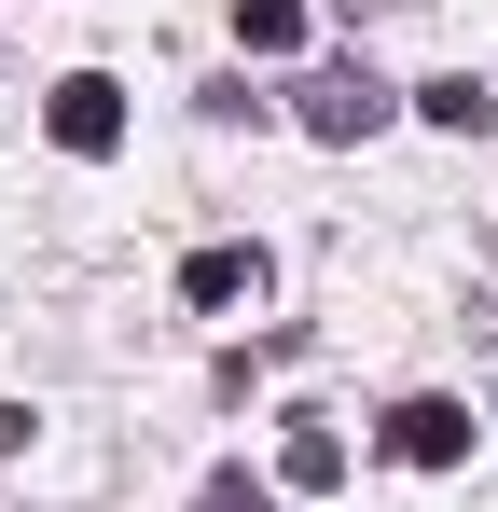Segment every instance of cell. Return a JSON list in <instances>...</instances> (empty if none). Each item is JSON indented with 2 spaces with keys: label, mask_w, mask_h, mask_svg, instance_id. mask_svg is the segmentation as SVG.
Here are the masks:
<instances>
[{
  "label": "cell",
  "mask_w": 498,
  "mask_h": 512,
  "mask_svg": "<svg viewBox=\"0 0 498 512\" xmlns=\"http://www.w3.org/2000/svg\"><path fill=\"white\" fill-rule=\"evenodd\" d=\"M388 457H402V471H457V457H471V402H402V416H388Z\"/></svg>",
  "instance_id": "2"
},
{
  "label": "cell",
  "mask_w": 498,
  "mask_h": 512,
  "mask_svg": "<svg viewBox=\"0 0 498 512\" xmlns=\"http://www.w3.org/2000/svg\"><path fill=\"white\" fill-rule=\"evenodd\" d=\"M374 125H388V84H360V70L305 84V139H374Z\"/></svg>",
  "instance_id": "4"
},
{
  "label": "cell",
  "mask_w": 498,
  "mask_h": 512,
  "mask_svg": "<svg viewBox=\"0 0 498 512\" xmlns=\"http://www.w3.org/2000/svg\"><path fill=\"white\" fill-rule=\"evenodd\" d=\"M485 416H498V402H485Z\"/></svg>",
  "instance_id": "9"
},
{
  "label": "cell",
  "mask_w": 498,
  "mask_h": 512,
  "mask_svg": "<svg viewBox=\"0 0 498 512\" xmlns=\"http://www.w3.org/2000/svg\"><path fill=\"white\" fill-rule=\"evenodd\" d=\"M277 485H291V499H332V485H346V429H332V416H291V443H277Z\"/></svg>",
  "instance_id": "3"
},
{
  "label": "cell",
  "mask_w": 498,
  "mask_h": 512,
  "mask_svg": "<svg viewBox=\"0 0 498 512\" xmlns=\"http://www.w3.org/2000/svg\"><path fill=\"white\" fill-rule=\"evenodd\" d=\"M42 139H56V153H83V167H97V153H111V139H125V84H111V70H70V84L42 97Z\"/></svg>",
  "instance_id": "1"
},
{
  "label": "cell",
  "mask_w": 498,
  "mask_h": 512,
  "mask_svg": "<svg viewBox=\"0 0 498 512\" xmlns=\"http://www.w3.org/2000/svg\"><path fill=\"white\" fill-rule=\"evenodd\" d=\"M415 111H429L443 139H471V125H485V84H471V70H443V84H415Z\"/></svg>",
  "instance_id": "7"
},
{
  "label": "cell",
  "mask_w": 498,
  "mask_h": 512,
  "mask_svg": "<svg viewBox=\"0 0 498 512\" xmlns=\"http://www.w3.org/2000/svg\"><path fill=\"white\" fill-rule=\"evenodd\" d=\"M194 512H263V471H208V485H194Z\"/></svg>",
  "instance_id": "8"
},
{
  "label": "cell",
  "mask_w": 498,
  "mask_h": 512,
  "mask_svg": "<svg viewBox=\"0 0 498 512\" xmlns=\"http://www.w3.org/2000/svg\"><path fill=\"white\" fill-rule=\"evenodd\" d=\"M236 42L249 56H291L305 42V0H236Z\"/></svg>",
  "instance_id": "6"
},
{
  "label": "cell",
  "mask_w": 498,
  "mask_h": 512,
  "mask_svg": "<svg viewBox=\"0 0 498 512\" xmlns=\"http://www.w3.org/2000/svg\"><path fill=\"white\" fill-rule=\"evenodd\" d=\"M249 291H263V263H249V250H194V263H180V305H208V319L249 305Z\"/></svg>",
  "instance_id": "5"
}]
</instances>
